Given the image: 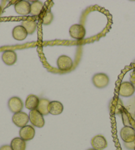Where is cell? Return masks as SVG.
Instances as JSON below:
<instances>
[{
    "mask_svg": "<svg viewBox=\"0 0 135 150\" xmlns=\"http://www.w3.org/2000/svg\"><path fill=\"white\" fill-rule=\"evenodd\" d=\"M28 117L31 123L35 127L41 128L45 126V122L43 115H41L37 109L30 110Z\"/></svg>",
    "mask_w": 135,
    "mask_h": 150,
    "instance_id": "7a4b0ae2",
    "label": "cell"
},
{
    "mask_svg": "<svg viewBox=\"0 0 135 150\" xmlns=\"http://www.w3.org/2000/svg\"><path fill=\"white\" fill-rule=\"evenodd\" d=\"M92 82L94 86L98 89H103L109 83V78L107 74L98 73L95 74L92 77Z\"/></svg>",
    "mask_w": 135,
    "mask_h": 150,
    "instance_id": "3957f363",
    "label": "cell"
},
{
    "mask_svg": "<svg viewBox=\"0 0 135 150\" xmlns=\"http://www.w3.org/2000/svg\"><path fill=\"white\" fill-rule=\"evenodd\" d=\"M1 13H2V8H1V7L0 6V16H1Z\"/></svg>",
    "mask_w": 135,
    "mask_h": 150,
    "instance_id": "7402d4cb",
    "label": "cell"
},
{
    "mask_svg": "<svg viewBox=\"0 0 135 150\" xmlns=\"http://www.w3.org/2000/svg\"><path fill=\"white\" fill-rule=\"evenodd\" d=\"M1 58L6 65L13 66L16 63L17 56L16 52L14 50H6L2 54Z\"/></svg>",
    "mask_w": 135,
    "mask_h": 150,
    "instance_id": "7c38bea8",
    "label": "cell"
},
{
    "mask_svg": "<svg viewBox=\"0 0 135 150\" xmlns=\"http://www.w3.org/2000/svg\"><path fill=\"white\" fill-rule=\"evenodd\" d=\"M40 99L35 95H28L25 100V107L30 110L37 109Z\"/></svg>",
    "mask_w": 135,
    "mask_h": 150,
    "instance_id": "9a60e30c",
    "label": "cell"
},
{
    "mask_svg": "<svg viewBox=\"0 0 135 150\" xmlns=\"http://www.w3.org/2000/svg\"><path fill=\"white\" fill-rule=\"evenodd\" d=\"M28 33L22 25H17L15 27L12 31V36L15 40L18 41L24 40L27 38Z\"/></svg>",
    "mask_w": 135,
    "mask_h": 150,
    "instance_id": "4fadbf2b",
    "label": "cell"
},
{
    "mask_svg": "<svg viewBox=\"0 0 135 150\" xmlns=\"http://www.w3.org/2000/svg\"><path fill=\"white\" fill-rule=\"evenodd\" d=\"M70 35L74 39L77 40H83L85 37L86 30L85 27L82 25L75 24L71 26L69 29Z\"/></svg>",
    "mask_w": 135,
    "mask_h": 150,
    "instance_id": "6da1fadb",
    "label": "cell"
},
{
    "mask_svg": "<svg viewBox=\"0 0 135 150\" xmlns=\"http://www.w3.org/2000/svg\"><path fill=\"white\" fill-rule=\"evenodd\" d=\"M12 121L15 125L21 128L27 126L29 121V117L27 113L21 111V112L14 114L12 117Z\"/></svg>",
    "mask_w": 135,
    "mask_h": 150,
    "instance_id": "8992f818",
    "label": "cell"
},
{
    "mask_svg": "<svg viewBox=\"0 0 135 150\" xmlns=\"http://www.w3.org/2000/svg\"><path fill=\"white\" fill-rule=\"evenodd\" d=\"M23 100L18 97H13L8 100V107L13 113H17L21 112L23 108Z\"/></svg>",
    "mask_w": 135,
    "mask_h": 150,
    "instance_id": "9c48e42d",
    "label": "cell"
},
{
    "mask_svg": "<svg viewBox=\"0 0 135 150\" xmlns=\"http://www.w3.org/2000/svg\"><path fill=\"white\" fill-rule=\"evenodd\" d=\"M57 66L60 71H68L72 68L74 62L71 58L66 55H62L57 59Z\"/></svg>",
    "mask_w": 135,
    "mask_h": 150,
    "instance_id": "277c9868",
    "label": "cell"
},
{
    "mask_svg": "<svg viewBox=\"0 0 135 150\" xmlns=\"http://www.w3.org/2000/svg\"><path fill=\"white\" fill-rule=\"evenodd\" d=\"M87 150H96V149H93V148H91V149H87Z\"/></svg>",
    "mask_w": 135,
    "mask_h": 150,
    "instance_id": "603a6c76",
    "label": "cell"
},
{
    "mask_svg": "<svg viewBox=\"0 0 135 150\" xmlns=\"http://www.w3.org/2000/svg\"><path fill=\"white\" fill-rule=\"evenodd\" d=\"M135 91V88L132 83L124 81L119 86V93L122 97H129L132 96Z\"/></svg>",
    "mask_w": 135,
    "mask_h": 150,
    "instance_id": "52a82bcc",
    "label": "cell"
},
{
    "mask_svg": "<svg viewBox=\"0 0 135 150\" xmlns=\"http://www.w3.org/2000/svg\"><path fill=\"white\" fill-rule=\"evenodd\" d=\"M21 25L24 27L28 35H32L35 32L36 28H37V25L35 21L31 20H25L23 21L21 23Z\"/></svg>",
    "mask_w": 135,
    "mask_h": 150,
    "instance_id": "d6986e66",
    "label": "cell"
},
{
    "mask_svg": "<svg viewBox=\"0 0 135 150\" xmlns=\"http://www.w3.org/2000/svg\"><path fill=\"white\" fill-rule=\"evenodd\" d=\"M10 146L12 150H25L26 142L20 137H17L12 139Z\"/></svg>",
    "mask_w": 135,
    "mask_h": 150,
    "instance_id": "2e32d148",
    "label": "cell"
},
{
    "mask_svg": "<svg viewBox=\"0 0 135 150\" xmlns=\"http://www.w3.org/2000/svg\"><path fill=\"white\" fill-rule=\"evenodd\" d=\"M35 136V130L32 126L27 125L20 129L19 136L24 141H30Z\"/></svg>",
    "mask_w": 135,
    "mask_h": 150,
    "instance_id": "30bf717a",
    "label": "cell"
},
{
    "mask_svg": "<svg viewBox=\"0 0 135 150\" xmlns=\"http://www.w3.org/2000/svg\"><path fill=\"white\" fill-rule=\"evenodd\" d=\"M64 106L62 103L54 100V101L50 102L48 106V112L49 114L53 115H58L63 112Z\"/></svg>",
    "mask_w": 135,
    "mask_h": 150,
    "instance_id": "5bb4252c",
    "label": "cell"
},
{
    "mask_svg": "<svg viewBox=\"0 0 135 150\" xmlns=\"http://www.w3.org/2000/svg\"><path fill=\"white\" fill-rule=\"evenodd\" d=\"M91 144L93 149L96 150H103L107 147V141L103 136L97 135L92 139Z\"/></svg>",
    "mask_w": 135,
    "mask_h": 150,
    "instance_id": "8fae6325",
    "label": "cell"
},
{
    "mask_svg": "<svg viewBox=\"0 0 135 150\" xmlns=\"http://www.w3.org/2000/svg\"><path fill=\"white\" fill-rule=\"evenodd\" d=\"M0 150H12V149L9 145H4V146L0 147Z\"/></svg>",
    "mask_w": 135,
    "mask_h": 150,
    "instance_id": "44dd1931",
    "label": "cell"
},
{
    "mask_svg": "<svg viewBox=\"0 0 135 150\" xmlns=\"http://www.w3.org/2000/svg\"><path fill=\"white\" fill-rule=\"evenodd\" d=\"M54 16L53 13L50 11H48L45 13V15H44L43 19V23L45 25H50L53 21Z\"/></svg>",
    "mask_w": 135,
    "mask_h": 150,
    "instance_id": "ffe728a7",
    "label": "cell"
},
{
    "mask_svg": "<svg viewBox=\"0 0 135 150\" xmlns=\"http://www.w3.org/2000/svg\"><path fill=\"white\" fill-rule=\"evenodd\" d=\"M14 9L18 15L25 16L31 13V4L27 1H17L15 4Z\"/></svg>",
    "mask_w": 135,
    "mask_h": 150,
    "instance_id": "ba28073f",
    "label": "cell"
},
{
    "mask_svg": "<svg viewBox=\"0 0 135 150\" xmlns=\"http://www.w3.org/2000/svg\"><path fill=\"white\" fill-rule=\"evenodd\" d=\"M49 104H50V101H49V100L46 99H41L37 110L43 116L48 115L49 114V112H48Z\"/></svg>",
    "mask_w": 135,
    "mask_h": 150,
    "instance_id": "e0dca14e",
    "label": "cell"
},
{
    "mask_svg": "<svg viewBox=\"0 0 135 150\" xmlns=\"http://www.w3.org/2000/svg\"><path fill=\"white\" fill-rule=\"evenodd\" d=\"M120 136L123 141L126 144L132 143L135 141V130L131 126H124L121 130Z\"/></svg>",
    "mask_w": 135,
    "mask_h": 150,
    "instance_id": "5b68a950",
    "label": "cell"
},
{
    "mask_svg": "<svg viewBox=\"0 0 135 150\" xmlns=\"http://www.w3.org/2000/svg\"><path fill=\"white\" fill-rule=\"evenodd\" d=\"M44 5L40 1H35L31 4V14L33 16H38L41 14L43 9Z\"/></svg>",
    "mask_w": 135,
    "mask_h": 150,
    "instance_id": "ac0fdd59",
    "label": "cell"
}]
</instances>
